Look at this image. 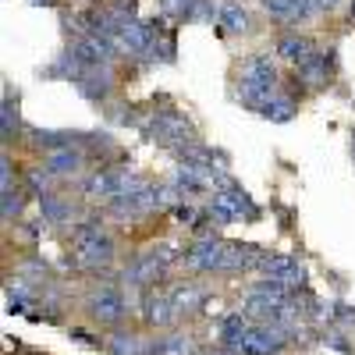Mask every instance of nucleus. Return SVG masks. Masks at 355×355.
Returning a JSON list of instances; mask_svg holds the SVG:
<instances>
[{"instance_id":"obj_1","label":"nucleus","mask_w":355,"mask_h":355,"mask_svg":"<svg viewBox=\"0 0 355 355\" xmlns=\"http://www.w3.org/2000/svg\"><path fill=\"white\" fill-rule=\"evenodd\" d=\"M256 217V206L249 202V196L242 192V189H224V192H217L214 196V206H210V217L217 220V224H227V220H234V217Z\"/></svg>"},{"instance_id":"obj_2","label":"nucleus","mask_w":355,"mask_h":355,"mask_svg":"<svg viewBox=\"0 0 355 355\" xmlns=\"http://www.w3.org/2000/svg\"><path fill=\"white\" fill-rule=\"evenodd\" d=\"M71 53L78 57L82 68H107V64L114 61V40H107V36H100V33H89V36H82V40L75 43Z\"/></svg>"},{"instance_id":"obj_3","label":"nucleus","mask_w":355,"mask_h":355,"mask_svg":"<svg viewBox=\"0 0 355 355\" xmlns=\"http://www.w3.org/2000/svg\"><path fill=\"white\" fill-rule=\"evenodd\" d=\"M125 313H128V302L121 299V291H114V288H103L89 299V316L100 320V323H121Z\"/></svg>"},{"instance_id":"obj_4","label":"nucleus","mask_w":355,"mask_h":355,"mask_svg":"<svg viewBox=\"0 0 355 355\" xmlns=\"http://www.w3.org/2000/svg\"><path fill=\"white\" fill-rule=\"evenodd\" d=\"M249 320L263 323V327H277V323L291 313V302H274V299H263V295L249 291V299H245V309H242Z\"/></svg>"},{"instance_id":"obj_5","label":"nucleus","mask_w":355,"mask_h":355,"mask_svg":"<svg viewBox=\"0 0 355 355\" xmlns=\"http://www.w3.org/2000/svg\"><path fill=\"white\" fill-rule=\"evenodd\" d=\"M284 348V334L274 327H249L242 345H239V355H274Z\"/></svg>"},{"instance_id":"obj_6","label":"nucleus","mask_w":355,"mask_h":355,"mask_svg":"<svg viewBox=\"0 0 355 355\" xmlns=\"http://www.w3.org/2000/svg\"><path fill=\"white\" fill-rule=\"evenodd\" d=\"M157 25L160 21H128L125 28H121V36L114 40V46H121V50H128V53H146L153 46V36H157Z\"/></svg>"},{"instance_id":"obj_7","label":"nucleus","mask_w":355,"mask_h":355,"mask_svg":"<svg viewBox=\"0 0 355 355\" xmlns=\"http://www.w3.org/2000/svg\"><path fill=\"white\" fill-rule=\"evenodd\" d=\"M263 274L281 281V284H288V288H302V281H306V270H302L299 259H295V256H274V252L266 256Z\"/></svg>"},{"instance_id":"obj_8","label":"nucleus","mask_w":355,"mask_h":355,"mask_svg":"<svg viewBox=\"0 0 355 355\" xmlns=\"http://www.w3.org/2000/svg\"><path fill=\"white\" fill-rule=\"evenodd\" d=\"M150 139L178 150V146L189 142V125L182 121V117H174V114H160V117H153V125H150Z\"/></svg>"},{"instance_id":"obj_9","label":"nucleus","mask_w":355,"mask_h":355,"mask_svg":"<svg viewBox=\"0 0 355 355\" xmlns=\"http://www.w3.org/2000/svg\"><path fill=\"white\" fill-rule=\"evenodd\" d=\"M220 259H224V242L217 239H199L192 249H185V263L196 270H220Z\"/></svg>"},{"instance_id":"obj_10","label":"nucleus","mask_w":355,"mask_h":355,"mask_svg":"<svg viewBox=\"0 0 355 355\" xmlns=\"http://www.w3.org/2000/svg\"><path fill=\"white\" fill-rule=\"evenodd\" d=\"M114 259V242L107 239V234H100V239L85 242L75 249V263L78 266H89V270H100V266H107Z\"/></svg>"},{"instance_id":"obj_11","label":"nucleus","mask_w":355,"mask_h":355,"mask_svg":"<svg viewBox=\"0 0 355 355\" xmlns=\"http://www.w3.org/2000/svg\"><path fill=\"white\" fill-rule=\"evenodd\" d=\"M160 270H164V259L157 256V249L153 252H146V256H139L128 270H125V281L128 284H135V288H142V284H150V281H157L160 277Z\"/></svg>"},{"instance_id":"obj_12","label":"nucleus","mask_w":355,"mask_h":355,"mask_svg":"<svg viewBox=\"0 0 355 355\" xmlns=\"http://www.w3.org/2000/svg\"><path fill=\"white\" fill-rule=\"evenodd\" d=\"M313 53H316V50H313V43H309L306 36H299V33H288V36H281V40H277V57L291 61L295 68L306 64Z\"/></svg>"},{"instance_id":"obj_13","label":"nucleus","mask_w":355,"mask_h":355,"mask_svg":"<svg viewBox=\"0 0 355 355\" xmlns=\"http://www.w3.org/2000/svg\"><path fill=\"white\" fill-rule=\"evenodd\" d=\"M78 93L85 96V100H107V93H110V75L107 71H100V68H85L82 75H78Z\"/></svg>"},{"instance_id":"obj_14","label":"nucleus","mask_w":355,"mask_h":355,"mask_svg":"<svg viewBox=\"0 0 355 355\" xmlns=\"http://www.w3.org/2000/svg\"><path fill=\"white\" fill-rule=\"evenodd\" d=\"M110 355H157V345L146 341L142 334H114L107 341Z\"/></svg>"},{"instance_id":"obj_15","label":"nucleus","mask_w":355,"mask_h":355,"mask_svg":"<svg viewBox=\"0 0 355 355\" xmlns=\"http://www.w3.org/2000/svg\"><path fill=\"white\" fill-rule=\"evenodd\" d=\"M242 75L256 78V82H266V85H277V68L270 61V53H252L249 61L242 64Z\"/></svg>"},{"instance_id":"obj_16","label":"nucleus","mask_w":355,"mask_h":355,"mask_svg":"<svg viewBox=\"0 0 355 355\" xmlns=\"http://www.w3.org/2000/svg\"><path fill=\"white\" fill-rule=\"evenodd\" d=\"M78 167H82V153L71 150V146L46 153V171H50V174H75Z\"/></svg>"},{"instance_id":"obj_17","label":"nucleus","mask_w":355,"mask_h":355,"mask_svg":"<svg viewBox=\"0 0 355 355\" xmlns=\"http://www.w3.org/2000/svg\"><path fill=\"white\" fill-rule=\"evenodd\" d=\"M174 316H178V309H174L171 299H164V295L146 299V323H153V327H167Z\"/></svg>"},{"instance_id":"obj_18","label":"nucleus","mask_w":355,"mask_h":355,"mask_svg":"<svg viewBox=\"0 0 355 355\" xmlns=\"http://www.w3.org/2000/svg\"><path fill=\"white\" fill-rule=\"evenodd\" d=\"M299 78H302L309 89L327 85V57H323V53H313L306 64H299Z\"/></svg>"},{"instance_id":"obj_19","label":"nucleus","mask_w":355,"mask_h":355,"mask_svg":"<svg viewBox=\"0 0 355 355\" xmlns=\"http://www.w3.org/2000/svg\"><path fill=\"white\" fill-rule=\"evenodd\" d=\"M171 302H174L178 313L199 309V306H202V288H196V284H178V288L171 291Z\"/></svg>"},{"instance_id":"obj_20","label":"nucleus","mask_w":355,"mask_h":355,"mask_svg":"<svg viewBox=\"0 0 355 355\" xmlns=\"http://www.w3.org/2000/svg\"><path fill=\"white\" fill-rule=\"evenodd\" d=\"M220 25H224V33H245V28H249L245 8L234 4V0H227V4L220 8Z\"/></svg>"},{"instance_id":"obj_21","label":"nucleus","mask_w":355,"mask_h":355,"mask_svg":"<svg viewBox=\"0 0 355 355\" xmlns=\"http://www.w3.org/2000/svg\"><path fill=\"white\" fill-rule=\"evenodd\" d=\"M259 114L266 117V121H277V125H284V121H291V117H295V100H291V96H274V100L266 103Z\"/></svg>"},{"instance_id":"obj_22","label":"nucleus","mask_w":355,"mask_h":355,"mask_svg":"<svg viewBox=\"0 0 355 355\" xmlns=\"http://www.w3.org/2000/svg\"><path fill=\"white\" fill-rule=\"evenodd\" d=\"M40 210H43V220L46 224H64L71 217V206L64 199H57V196H43L40 199Z\"/></svg>"},{"instance_id":"obj_23","label":"nucleus","mask_w":355,"mask_h":355,"mask_svg":"<svg viewBox=\"0 0 355 355\" xmlns=\"http://www.w3.org/2000/svg\"><path fill=\"white\" fill-rule=\"evenodd\" d=\"M0 132H4V142H11L15 132H18V107L11 103V96H4V110H0Z\"/></svg>"},{"instance_id":"obj_24","label":"nucleus","mask_w":355,"mask_h":355,"mask_svg":"<svg viewBox=\"0 0 355 355\" xmlns=\"http://www.w3.org/2000/svg\"><path fill=\"white\" fill-rule=\"evenodd\" d=\"M100 234H103L100 220H82V224H75V231H71V245L78 249V245H85V242L100 239Z\"/></svg>"},{"instance_id":"obj_25","label":"nucleus","mask_w":355,"mask_h":355,"mask_svg":"<svg viewBox=\"0 0 355 355\" xmlns=\"http://www.w3.org/2000/svg\"><path fill=\"white\" fill-rule=\"evenodd\" d=\"M189 352L192 348H189V341L182 334H171V338L157 341V355H189Z\"/></svg>"},{"instance_id":"obj_26","label":"nucleus","mask_w":355,"mask_h":355,"mask_svg":"<svg viewBox=\"0 0 355 355\" xmlns=\"http://www.w3.org/2000/svg\"><path fill=\"white\" fill-rule=\"evenodd\" d=\"M21 206H25V199H21V192H18V189L4 192V202H0V210H4V220H8V224L21 214Z\"/></svg>"},{"instance_id":"obj_27","label":"nucleus","mask_w":355,"mask_h":355,"mask_svg":"<svg viewBox=\"0 0 355 355\" xmlns=\"http://www.w3.org/2000/svg\"><path fill=\"white\" fill-rule=\"evenodd\" d=\"M46 178H50V171H28V189H33L40 199L46 196Z\"/></svg>"},{"instance_id":"obj_28","label":"nucleus","mask_w":355,"mask_h":355,"mask_svg":"<svg viewBox=\"0 0 355 355\" xmlns=\"http://www.w3.org/2000/svg\"><path fill=\"white\" fill-rule=\"evenodd\" d=\"M263 8L270 15H281V18H291V0H263Z\"/></svg>"},{"instance_id":"obj_29","label":"nucleus","mask_w":355,"mask_h":355,"mask_svg":"<svg viewBox=\"0 0 355 355\" xmlns=\"http://www.w3.org/2000/svg\"><path fill=\"white\" fill-rule=\"evenodd\" d=\"M316 8V0H291V18H306Z\"/></svg>"},{"instance_id":"obj_30","label":"nucleus","mask_w":355,"mask_h":355,"mask_svg":"<svg viewBox=\"0 0 355 355\" xmlns=\"http://www.w3.org/2000/svg\"><path fill=\"white\" fill-rule=\"evenodd\" d=\"M11 182H15V174H11V160L4 157V160H0V185H4V192H11Z\"/></svg>"},{"instance_id":"obj_31","label":"nucleus","mask_w":355,"mask_h":355,"mask_svg":"<svg viewBox=\"0 0 355 355\" xmlns=\"http://www.w3.org/2000/svg\"><path fill=\"white\" fill-rule=\"evenodd\" d=\"M334 316H338V320H345V323H352V320H355V309H352V306H338V313H334Z\"/></svg>"},{"instance_id":"obj_32","label":"nucleus","mask_w":355,"mask_h":355,"mask_svg":"<svg viewBox=\"0 0 355 355\" xmlns=\"http://www.w3.org/2000/svg\"><path fill=\"white\" fill-rule=\"evenodd\" d=\"M71 338H75V341H82V345H100V341H93V338H89L85 331H71Z\"/></svg>"},{"instance_id":"obj_33","label":"nucleus","mask_w":355,"mask_h":355,"mask_svg":"<svg viewBox=\"0 0 355 355\" xmlns=\"http://www.w3.org/2000/svg\"><path fill=\"white\" fill-rule=\"evenodd\" d=\"M341 4V0H316V8H323V11H334Z\"/></svg>"},{"instance_id":"obj_34","label":"nucleus","mask_w":355,"mask_h":355,"mask_svg":"<svg viewBox=\"0 0 355 355\" xmlns=\"http://www.w3.org/2000/svg\"><path fill=\"white\" fill-rule=\"evenodd\" d=\"M196 355H224V352H196Z\"/></svg>"},{"instance_id":"obj_35","label":"nucleus","mask_w":355,"mask_h":355,"mask_svg":"<svg viewBox=\"0 0 355 355\" xmlns=\"http://www.w3.org/2000/svg\"><path fill=\"white\" fill-rule=\"evenodd\" d=\"M33 4H50V0H33Z\"/></svg>"},{"instance_id":"obj_36","label":"nucleus","mask_w":355,"mask_h":355,"mask_svg":"<svg viewBox=\"0 0 355 355\" xmlns=\"http://www.w3.org/2000/svg\"><path fill=\"white\" fill-rule=\"evenodd\" d=\"M352 15H355V4H352Z\"/></svg>"}]
</instances>
